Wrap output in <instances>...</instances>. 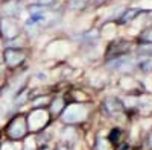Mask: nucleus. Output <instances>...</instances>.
Listing matches in <instances>:
<instances>
[{"mask_svg": "<svg viewBox=\"0 0 152 150\" xmlns=\"http://www.w3.org/2000/svg\"><path fill=\"white\" fill-rule=\"evenodd\" d=\"M38 5L41 8H50L55 5V0H38Z\"/></svg>", "mask_w": 152, "mask_h": 150, "instance_id": "19", "label": "nucleus"}, {"mask_svg": "<svg viewBox=\"0 0 152 150\" xmlns=\"http://www.w3.org/2000/svg\"><path fill=\"white\" fill-rule=\"evenodd\" d=\"M137 62L138 56L135 53H129L120 58H114L110 61H104V68L110 74H134L137 73Z\"/></svg>", "mask_w": 152, "mask_h": 150, "instance_id": "4", "label": "nucleus"}, {"mask_svg": "<svg viewBox=\"0 0 152 150\" xmlns=\"http://www.w3.org/2000/svg\"><path fill=\"white\" fill-rule=\"evenodd\" d=\"M26 118H28V128L31 135H37L49 129L55 121L47 108H31V111L26 114Z\"/></svg>", "mask_w": 152, "mask_h": 150, "instance_id": "5", "label": "nucleus"}, {"mask_svg": "<svg viewBox=\"0 0 152 150\" xmlns=\"http://www.w3.org/2000/svg\"><path fill=\"white\" fill-rule=\"evenodd\" d=\"M5 138L12 140V141H24L31 135L29 128H28V118L26 114L23 112H17L14 114L6 123V126L3 129Z\"/></svg>", "mask_w": 152, "mask_h": 150, "instance_id": "3", "label": "nucleus"}, {"mask_svg": "<svg viewBox=\"0 0 152 150\" xmlns=\"http://www.w3.org/2000/svg\"><path fill=\"white\" fill-rule=\"evenodd\" d=\"M55 150H76V149L70 147V146H66V144H61V143H56L55 144Z\"/></svg>", "mask_w": 152, "mask_h": 150, "instance_id": "22", "label": "nucleus"}, {"mask_svg": "<svg viewBox=\"0 0 152 150\" xmlns=\"http://www.w3.org/2000/svg\"><path fill=\"white\" fill-rule=\"evenodd\" d=\"M149 12H152V9H146V8H142V6H126L116 23H117V26H119V24H120V26L131 24L137 18H140V15L149 14Z\"/></svg>", "mask_w": 152, "mask_h": 150, "instance_id": "12", "label": "nucleus"}, {"mask_svg": "<svg viewBox=\"0 0 152 150\" xmlns=\"http://www.w3.org/2000/svg\"><path fill=\"white\" fill-rule=\"evenodd\" d=\"M0 33L6 41L15 40L20 35V26L12 17H5L0 20Z\"/></svg>", "mask_w": 152, "mask_h": 150, "instance_id": "13", "label": "nucleus"}, {"mask_svg": "<svg viewBox=\"0 0 152 150\" xmlns=\"http://www.w3.org/2000/svg\"><path fill=\"white\" fill-rule=\"evenodd\" d=\"M67 105H69V100L66 97V90L64 91H53V97L50 100V105L47 109L55 121H58L59 115L62 114V111L66 109Z\"/></svg>", "mask_w": 152, "mask_h": 150, "instance_id": "11", "label": "nucleus"}, {"mask_svg": "<svg viewBox=\"0 0 152 150\" xmlns=\"http://www.w3.org/2000/svg\"><path fill=\"white\" fill-rule=\"evenodd\" d=\"M137 71L145 74V76L152 74V58H138Z\"/></svg>", "mask_w": 152, "mask_h": 150, "instance_id": "15", "label": "nucleus"}, {"mask_svg": "<svg viewBox=\"0 0 152 150\" xmlns=\"http://www.w3.org/2000/svg\"><path fill=\"white\" fill-rule=\"evenodd\" d=\"M66 97L69 103H94L93 90L84 86H67Z\"/></svg>", "mask_w": 152, "mask_h": 150, "instance_id": "9", "label": "nucleus"}, {"mask_svg": "<svg viewBox=\"0 0 152 150\" xmlns=\"http://www.w3.org/2000/svg\"><path fill=\"white\" fill-rule=\"evenodd\" d=\"M108 141L114 146L117 147L122 141L128 140V128H123V126H117V124H111L108 132L105 133Z\"/></svg>", "mask_w": 152, "mask_h": 150, "instance_id": "14", "label": "nucleus"}, {"mask_svg": "<svg viewBox=\"0 0 152 150\" xmlns=\"http://www.w3.org/2000/svg\"><path fill=\"white\" fill-rule=\"evenodd\" d=\"M135 46L132 41L126 38H114L113 41H108L105 50H104V61H110L114 58H120L125 55L134 53Z\"/></svg>", "mask_w": 152, "mask_h": 150, "instance_id": "6", "label": "nucleus"}, {"mask_svg": "<svg viewBox=\"0 0 152 150\" xmlns=\"http://www.w3.org/2000/svg\"><path fill=\"white\" fill-rule=\"evenodd\" d=\"M97 114V109L94 103H69L62 114L58 118L59 124H67V126H76L85 129L87 124H90Z\"/></svg>", "mask_w": 152, "mask_h": 150, "instance_id": "2", "label": "nucleus"}, {"mask_svg": "<svg viewBox=\"0 0 152 150\" xmlns=\"http://www.w3.org/2000/svg\"><path fill=\"white\" fill-rule=\"evenodd\" d=\"M37 143H35V140H32L31 141V146L28 144V141L26 140H24V147H23V150H37Z\"/></svg>", "mask_w": 152, "mask_h": 150, "instance_id": "20", "label": "nucleus"}, {"mask_svg": "<svg viewBox=\"0 0 152 150\" xmlns=\"http://www.w3.org/2000/svg\"><path fill=\"white\" fill-rule=\"evenodd\" d=\"M35 78H37L38 80H41V82H46V79H47L46 73H41V71H40V73H37V74H35Z\"/></svg>", "mask_w": 152, "mask_h": 150, "instance_id": "23", "label": "nucleus"}, {"mask_svg": "<svg viewBox=\"0 0 152 150\" xmlns=\"http://www.w3.org/2000/svg\"><path fill=\"white\" fill-rule=\"evenodd\" d=\"M116 88L120 91V94H134V93H142L149 91L145 82L142 79L135 78L134 74H122L116 80Z\"/></svg>", "mask_w": 152, "mask_h": 150, "instance_id": "7", "label": "nucleus"}, {"mask_svg": "<svg viewBox=\"0 0 152 150\" xmlns=\"http://www.w3.org/2000/svg\"><path fill=\"white\" fill-rule=\"evenodd\" d=\"M135 44H152V26L143 29L135 38Z\"/></svg>", "mask_w": 152, "mask_h": 150, "instance_id": "17", "label": "nucleus"}, {"mask_svg": "<svg viewBox=\"0 0 152 150\" xmlns=\"http://www.w3.org/2000/svg\"><path fill=\"white\" fill-rule=\"evenodd\" d=\"M142 146L145 150H152V128L148 130V133L145 135V138L142 141Z\"/></svg>", "mask_w": 152, "mask_h": 150, "instance_id": "18", "label": "nucleus"}, {"mask_svg": "<svg viewBox=\"0 0 152 150\" xmlns=\"http://www.w3.org/2000/svg\"><path fill=\"white\" fill-rule=\"evenodd\" d=\"M108 2H111V0H93V5L100 6V5H105V3H108Z\"/></svg>", "mask_w": 152, "mask_h": 150, "instance_id": "24", "label": "nucleus"}, {"mask_svg": "<svg viewBox=\"0 0 152 150\" xmlns=\"http://www.w3.org/2000/svg\"><path fill=\"white\" fill-rule=\"evenodd\" d=\"M5 115V109H3V106L0 105V117H3Z\"/></svg>", "mask_w": 152, "mask_h": 150, "instance_id": "25", "label": "nucleus"}, {"mask_svg": "<svg viewBox=\"0 0 152 150\" xmlns=\"http://www.w3.org/2000/svg\"><path fill=\"white\" fill-rule=\"evenodd\" d=\"M26 58H28L26 50L21 47H6L3 52L5 65L11 70H15V68L21 67L24 64V61H26Z\"/></svg>", "mask_w": 152, "mask_h": 150, "instance_id": "10", "label": "nucleus"}, {"mask_svg": "<svg viewBox=\"0 0 152 150\" xmlns=\"http://www.w3.org/2000/svg\"><path fill=\"white\" fill-rule=\"evenodd\" d=\"M55 144H56V143H50V144L38 146V147H37V150H55Z\"/></svg>", "mask_w": 152, "mask_h": 150, "instance_id": "21", "label": "nucleus"}, {"mask_svg": "<svg viewBox=\"0 0 152 150\" xmlns=\"http://www.w3.org/2000/svg\"><path fill=\"white\" fill-rule=\"evenodd\" d=\"M24 141H12L8 138L0 140V150H23Z\"/></svg>", "mask_w": 152, "mask_h": 150, "instance_id": "16", "label": "nucleus"}, {"mask_svg": "<svg viewBox=\"0 0 152 150\" xmlns=\"http://www.w3.org/2000/svg\"><path fill=\"white\" fill-rule=\"evenodd\" d=\"M82 138H84V129L76 128V126L61 124L58 135H56V143H61V144H66V146L76 149V146L82 141Z\"/></svg>", "mask_w": 152, "mask_h": 150, "instance_id": "8", "label": "nucleus"}, {"mask_svg": "<svg viewBox=\"0 0 152 150\" xmlns=\"http://www.w3.org/2000/svg\"><path fill=\"white\" fill-rule=\"evenodd\" d=\"M97 114L104 120L110 121L111 124H117V126L128 128L131 123V118L126 112L119 94H107L100 99L97 106Z\"/></svg>", "mask_w": 152, "mask_h": 150, "instance_id": "1", "label": "nucleus"}]
</instances>
